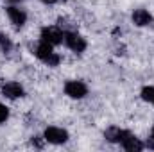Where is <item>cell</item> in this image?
Returning a JSON list of instances; mask_svg holds the SVG:
<instances>
[{"label":"cell","mask_w":154,"mask_h":152,"mask_svg":"<svg viewBox=\"0 0 154 152\" xmlns=\"http://www.w3.org/2000/svg\"><path fill=\"white\" fill-rule=\"evenodd\" d=\"M34 54H36V57H39L48 66H57L59 61H61V57L52 50V45H48L45 41H39L38 45L34 47Z\"/></svg>","instance_id":"cell-1"},{"label":"cell","mask_w":154,"mask_h":152,"mask_svg":"<svg viewBox=\"0 0 154 152\" xmlns=\"http://www.w3.org/2000/svg\"><path fill=\"white\" fill-rule=\"evenodd\" d=\"M65 45L70 48V50H74L77 54H81V52H84L86 50V39L82 38V36H79L75 31H70V32H65Z\"/></svg>","instance_id":"cell-2"},{"label":"cell","mask_w":154,"mask_h":152,"mask_svg":"<svg viewBox=\"0 0 154 152\" xmlns=\"http://www.w3.org/2000/svg\"><path fill=\"white\" fill-rule=\"evenodd\" d=\"M65 38V32L59 27H43L41 29V41L48 43V45H59Z\"/></svg>","instance_id":"cell-3"},{"label":"cell","mask_w":154,"mask_h":152,"mask_svg":"<svg viewBox=\"0 0 154 152\" xmlns=\"http://www.w3.org/2000/svg\"><path fill=\"white\" fill-rule=\"evenodd\" d=\"M65 93L72 99H82V97L88 95V88L81 81H68L65 84Z\"/></svg>","instance_id":"cell-4"},{"label":"cell","mask_w":154,"mask_h":152,"mask_svg":"<svg viewBox=\"0 0 154 152\" xmlns=\"http://www.w3.org/2000/svg\"><path fill=\"white\" fill-rule=\"evenodd\" d=\"M45 140L48 143L59 145V143H65L68 140V132L65 129H59V127H47L45 129Z\"/></svg>","instance_id":"cell-5"},{"label":"cell","mask_w":154,"mask_h":152,"mask_svg":"<svg viewBox=\"0 0 154 152\" xmlns=\"http://www.w3.org/2000/svg\"><path fill=\"white\" fill-rule=\"evenodd\" d=\"M2 95L7 99H18V97H23V88L20 86V82L9 81L2 84Z\"/></svg>","instance_id":"cell-6"},{"label":"cell","mask_w":154,"mask_h":152,"mask_svg":"<svg viewBox=\"0 0 154 152\" xmlns=\"http://www.w3.org/2000/svg\"><path fill=\"white\" fill-rule=\"evenodd\" d=\"M7 16H9L11 23H13L14 27H22V25L27 22V14H25V11L20 9V7H14V5L7 7Z\"/></svg>","instance_id":"cell-7"},{"label":"cell","mask_w":154,"mask_h":152,"mask_svg":"<svg viewBox=\"0 0 154 152\" xmlns=\"http://www.w3.org/2000/svg\"><path fill=\"white\" fill-rule=\"evenodd\" d=\"M120 145H122L125 150H129V152H140L142 149H143V143H142L134 134H131L129 131H127V134L124 136V140L120 141Z\"/></svg>","instance_id":"cell-8"},{"label":"cell","mask_w":154,"mask_h":152,"mask_svg":"<svg viewBox=\"0 0 154 152\" xmlns=\"http://www.w3.org/2000/svg\"><path fill=\"white\" fill-rule=\"evenodd\" d=\"M133 22L138 25V27H145L149 23H152V14L145 9H136L133 13Z\"/></svg>","instance_id":"cell-9"},{"label":"cell","mask_w":154,"mask_h":152,"mask_svg":"<svg viewBox=\"0 0 154 152\" xmlns=\"http://www.w3.org/2000/svg\"><path fill=\"white\" fill-rule=\"evenodd\" d=\"M125 134H127V131H124V129H120V127H109V129H106L104 138H106L108 141H111V143H120Z\"/></svg>","instance_id":"cell-10"},{"label":"cell","mask_w":154,"mask_h":152,"mask_svg":"<svg viewBox=\"0 0 154 152\" xmlns=\"http://www.w3.org/2000/svg\"><path fill=\"white\" fill-rule=\"evenodd\" d=\"M0 50H2V52H5V54L13 50V41L7 38L5 34H0Z\"/></svg>","instance_id":"cell-11"},{"label":"cell","mask_w":154,"mask_h":152,"mask_svg":"<svg viewBox=\"0 0 154 152\" xmlns=\"http://www.w3.org/2000/svg\"><path fill=\"white\" fill-rule=\"evenodd\" d=\"M142 99L147 100V102H151V104H154V86H145L142 90Z\"/></svg>","instance_id":"cell-12"},{"label":"cell","mask_w":154,"mask_h":152,"mask_svg":"<svg viewBox=\"0 0 154 152\" xmlns=\"http://www.w3.org/2000/svg\"><path fill=\"white\" fill-rule=\"evenodd\" d=\"M7 118H9V109L4 104H0V123H4Z\"/></svg>","instance_id":"cell-13"},{"label":"cell","mask_w":154,"mask_h":152,"mask_svg":"<svg viewBox=\"0 0 154 152\" xmlns=\"http://www.w3.org/2000/svg\"><path fill=\"white\" fill-rule=\"evenodd\" d=\"M32 145H34V147H38V149L43 147V143H41V140H39L38 136H36V138H32Z\"/></svg>","instance_id":"cell-14"},{"label":"cell","mask_w":154,"mask_h":152,"mask_svg":"<svg viewBox=\"0 0 154 152\" xmlns=\"http://www.w3.org/2000/svg\"><path fill=\"white\" fill-rule=\"evenodd\" d=\"M147 147H149V149H152V150H154V134H151V138L147 140Z\"/></svg>","instance_id":"cell-15"},{"label":"cell","mask_w":154,"mask_h":152,"mask_svg":"<svg viewBox=\"0 0 154 152\" xmlns=\"http://www.w3.org/2000/svg\"><path fill=\"white\" fill-rule=\"evenodd\" d=\"M43 2H45V4H56L57 0H43Z\"/></svg>","instance_id":"cell-16"},{"label":"cell","mask_w":154,"mask_h":152,"mask_svg":"<svg viewBox=\"0 0 154 152\" xmlns=\"http://www.w3.org/2000/svg\"><path fill=\"white\" fill-rule=\"evenodd\" d=\"M9 2H13V4H14V2H22V0H9Z\"/></svg>","instance_id":"cell-17"},{"label":"cell","mask_w":154,"mask_h":152,"mask_svg":"<svg viewBox=\"0 0 154 152\" xmlns=\"http://www.w3.org/2000/svg\"><path fill=\"white\" fill-rule=\"evenodd\" d=\"M151 134H154V127H152V132H151Z\"/></svg>","instance_id":"cell-18"}]
</instances>
